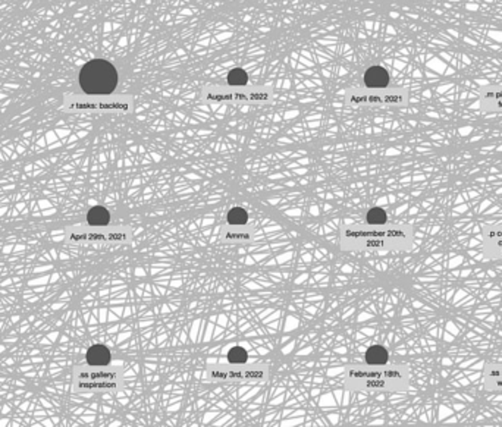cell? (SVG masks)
Returning <instances> with one entry per match:
<instances>
[{"mask_svg":"<svg viewBox=\"0 0 502 427\" xmlns=\"http://www.w3.org/2000/svg\"><path fill=\"white\" fill-rule=\"evenodd\" d=\"M388 351L380 345L370 346L366 352V361L370 366H385L388 363Z\"/></svg>","mask_w":502,"mask_h":427,"instance_id":"4","label":"cell"},{"mask_svg":"<svg viewBox=\"0 0 502 427\" xmlns=\"http://www.w3.org/2000/svg\"><path fill=\"white\" fill-rule=\"evenodd\" d=\"M226 219H228V222H229L231 225H245L247 221H248V215H247V211H245L244 208H241V207H234V208L229 210Z\"/></svg>","mask_w":502,"mask_h":427,"instance_id":"6","label":"cell"},{"mask_svg":"<svg viewBox=\"0 0 502 427\" xmlns=\"http://www.w3.org/2000/svg\"><path fill=\"white\" fill-rule=\"evenodd\" d=\"M111 351L104 346V345H93L88 348L87 354H85V360L90 366L93 367H103L107 366L111 363Z\"/></svg>","mask_w":502,"mask_h":427,"instance_id":"2","label":"cell"},{"mask_svg":"<svg viewBox=\"0 0 502 427\" xmlns=\"http://www.w3.org/2000/svg\"><path fill=\"white\" fill-rule=\"evenodd\" d=\"M118 74L106 60L96 59L85 63L80 72V85L84 93L91 96H106L116 88Z\"/></svg>","mask_w":502,"mask_h":427,"instance_id":"1","label":"cell"},{"mask_svg":"<svg viewBox=\"0 0 502 427\" xmlns=\"http://www.w3.org/2000/svg\"><path fill=\"white\" fill-rule=\"evenodd\" d=\"M115 374L113 373H91V374H87V373H81L80 377H90V379H107V377H113Z\"/></svg>","mask_w":502,"mask_h":427,"instance_id":"11","label":"cell"},{"mask_svg":"<svg viewBox=\"0 0 502 427\" xmlns=\"http://www.w3.org/2000/svg\"><path fill=\"white\" fill-rule=\"evenodd\" d=\"M492 385L502 386V377H498V380H495V382H492Z\"/></svg>","mask_w":502,"mask_h":427,"instance_id":"14","label":"cell"},{"mask_svg":"<svg viewBox=\"0 0 502 427\" xmlns=\"http://www.w3.org/2000/svg\"><path fill=\"white\" fill-rule=\"evenodd\" d=\"M498 106H501L502 108V101H499V103H498Z\"/></svg>","mask_w":502,"mask_h":427,"instance_id":"16","label":"cell"},{"mask_svg":"<svg viewBox=\"0 0 502 427\" xmlns=\"http://www.w3.org/2000/svg\"><path fill=\"white\" fill-rule=\"evenodd\" d=\"M228 81L231 85H245L247 84V75L242 69H234L229 74Z\"/></svg>","mask_w":502,"mask_h":427,"instance_id":"9","label":"cell"},{"mask_svg":"<svg viewBox=\"0 0 502 427\" xmlns=\"http://www.w3.org/2000/svg\"><path fill=\"white\" fill-rule=\"evenodd\" d=\"M81 387H113V383H80Z\"/></svg>","mask_w":502,"mask_h":427,"instance_id":"12","label":"cell"},{"mask_svg":"<svg viewBox=\"0 0 502 427\" xmlns=\"http://www.w3.org/2000/svg\"><path fill=\"white\" fill-rule=\"evenodd\" d=\"M488 377H502V369L501 370H492L488 374Z\"/></svg>","mask_w":502,"mask_h":427,"instance_id":"13","label":"cell"},{"mask_svg":"<svg viewBox=\"0 0 502 427\" xmlns=\"http://www.w3.org/2000/svg\"><path fill=\"white\" fill-rule=\"evenodd\" d=\"M228 360L234 364H241L247 361V352L244 348L241 346H234L229 352H228Z\"/></svg>","mask_w":502,"mask_h":427,"instance_id":"8","label":"cell"},{"mask_svg":"<svg viewBox=\"0 0 502 427\" xmlns=\"http://www.w3.org/2000/svg\"><path fill=\"white\" fill-rule=\"evenodd\" d=\"M109 221H111V215H109L107 208L101 206L90 208V211L87 215V222L91 226H106Z\"/></svg>","mask_w":502,"mask_h":427,"instance_id":"5","label":"cell"},{"mask_svg":"<svg viewBox=\"0 0 502 427\" xmlns=\"http://www.w3.org/2000/svg\"><path fill=\"white\" fill-rule=\"evenodd\" d=\"M388 221L386 211L380 207H373L367 213V223L370 225H385Z\"/></svg>","mask_w":502,"mask_h":427,"instance_id":"7","label":"cell"},{"mask_svg":"<svg viewBox=\"0 0 502 427\" xmlns=\"http://www.w3.org/2000/svg\"><path fill=\"white\" fill-rule=\"evenodd\" d=\"M251 97H253V98H266L267 96H266V94H260V96H251Z\"/></svg>","mask_w":502,"mask_h":427,"instance_id":"15","label":"cell"},{"mask_svg":"<svg viewBox=\"0 0 502 427\" xmlns=\"http://www.w3.org/2000/svg\"><path fill=\"white\" fill-rule=\"evenodd\" d=\"M366 85L367 87H373V88H379V87H386L388 85V74L386 70L382 68H372L369 69V72L366 74Z\"/></svg>","mask_w":502,"mask_h":427,"instance_id":"3","label":"cell"},{"mask_svg":"<svg viewBox=\"0 0 502 427\" xmlns=\"http://www.w3.org/2000/svg\"><path fill=\"white\" fill-rule=\"evenodd\" d=\"M486 247L492 254L502 259V238H486Z\"/></svg>","mask_w":502,"mask_h":427,"instance_id":"10","label":"cell"}]
</instances>
